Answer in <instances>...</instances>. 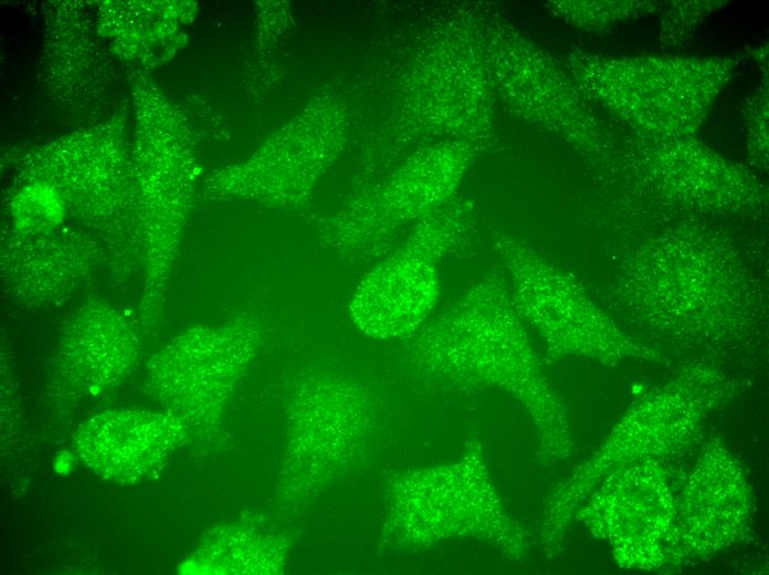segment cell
<instances>
[{
	"instance_id": "5b68a950",
	"label": "cell",
	"mask_w": 769,
	"mask_h": 575,
	"mask_svg": "<svg viewBox=\"0 0 769 575\" xmlns=\"http://www.w3.org/2000/svg\"><path fill=\"white\" fill-rule=\"evenodd\" d=\"M262 332L251 315L219 326L197 325L150 357L148 385L164 408L193 428L218 422L255 357Z\"/></svg>"
},
{
	"instance_id": "ba28073f",
	"label": "cell",
	"mask_w": 769,
	"mask_h": 575,
	"mask_svg": "<svg viewBox=\"0 0 769 575\" xmlns=\"http://www.w3.org/2000/svg\"><path fill=\"white\" fill-rule=\"evenodd\" d=\"M108 265L105 249L94 242L67 232H32L4 245L0 276L13 303L34 309L67 301Z\"/></svg>"
},
{
	"instance_id": "6da1fadb",
	"label": "cell",
	"mask_w": 769,
	"mask_h": 575,
	"mask_svg": "<svg viewBox=\"0 0 769 575\" xmlns=\"http://www.w3.org/2000/svg\"><path fill=\"white\" fill-rule=\"evenodd\" d=\"M424 380L460 391L502 389L529 412L545 461L571 449L561 402L545 377L505 276L491 271L408 338Z\"/></svg>"
},
{
	"instance_id": "8fae6325",
	"label": "cell",
	"mask_w": 769,
	"mask_h": 575,
	"mask_svg": "<svg viewBox=\"0 0 769 575\" xmlns=\"http://www.w3.org/2000/svg\"><path fill=\"white\" fill-rule=\"evenodd\" d=\"M288 541L272 530L228 525L213 530L190 560L202 574H281Z\"/></svg>"
},
{
	"instance_id": "8992f818",
	"label": "cell",
	"mask_w": 769,
	"mask_h": 575,
	"mask_svg": "<svg viewBox=\"0 0 769 575\" xmlns=\"http://www.w3.org/2000/svg\"><path fill=\"white\" fill-rule=\"evenodd\" d=\"M514 306L541 335L551 357H611V322L577 281L520 242L498 237Z\"/></svg>"
},
{
	"instance_id": "7a4b0ae2",
	"label": "cell",
	"mask_w": 769,
	"mask_h": 575,
	"mask_svg": "<svg viewBox=\"0 0 769 575\" xmlns=\"http://www.w3.org/2000/svg\"><path fill=\"white\" fill-rule=\"evenodd\" d=\"M383 492L382 546L419 552L451 539H473L513 560L525 554L524 533L507 512L475 437L459 460L396 472Z\"/></svg>"
},
{
	"instance_id": "277c9868",
	"label": "cell",
	"mask_w": 769,
	"mask_h": 575,
	"mask_svg": "<svg viewBox=\"0 0 769 575\" xmlns=\"http://www.w3.org/2000/svg\"><path fill=\"white\" fill-rule=\"evenodd\" d=\"M468 208L446 203L408 241L372 266L348 303L354 325L373 339H408L432 316L441 294L439 263L465 229Z\"/></svg>"
},
{
	"instance_id": "30bf717a",
	"label": "cell",
	"mask_w": 769,
	"mask_h": 575,
	"mask_svg": "<svg viewBox=\"0 0 769 575\" xmlns=\"http://www.w3.org/2000/svg\"><path fill=\"white\" fill-rule=\"evenodd\" d=\"M465 167L464 154L453 150L431 154L414 163L364 206L351 233L358 238L378 227L430 216L449 202Z\"/></svg>"
},
{
	"instance_id": "3957f363",
	"label": "cell",
	"mask_w": 769,
	"mask_h": 575,
	"mask_svg": "<svg viewBox=\"0 0 769 575\" xmlns=\"http://www.w3.org/2000/svg\"><path fill=\"white\" fill-rule=\"evenodd\" d=\"M375 420L370 391L352 377L323 369L298 376L286 401L280 502L303 505L345 475L365 454Z\"/></svg>"
},
{
	"instance_id": "9c48e42d",
	"label": "cell",
	"mask_w": 769,
	"mask_h": 575,
	"mask_svg": "<svg viewBox=\"0 0 769 575\" xmlns=\"http://www.w3.org/2000/svg\"><path fill=\"white\" fill-rule=\"evenodd\" d=\"M188 426L169 411L114 409L83 422L74 435L81 459L97 475L134 483L159 471Z\"/></svg>"
},
{
	"instance_id": "52a82bcc",
	"label": "cell",
	"mask_w": 769,
	"mask_h": 575,
	"mask_svg": "<svg viewBox=\"0 0 769 575\" xmlns=\"http://www.w3.org/2000/svg\"><path fill=\"white\" fill-rule=\"evenodd\" d=\"M138 358L139 341L126 315L109 301L91 299L63 324L50 387L67 400L99 396L130 374Z\"/></svg>"
}]
</instances>
